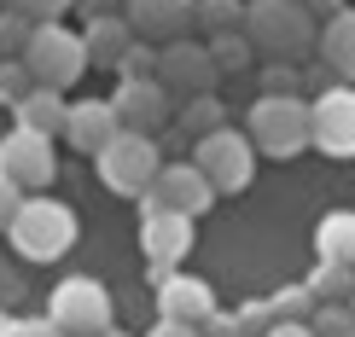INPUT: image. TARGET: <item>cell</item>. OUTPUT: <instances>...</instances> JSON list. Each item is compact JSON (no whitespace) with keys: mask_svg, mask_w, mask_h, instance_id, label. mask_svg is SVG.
Wrapping results in <instances>:
<instances>
[{"mask_svg":"<svg viewBox=\"0 0 355 337\" xmlns=\"http://www.w3.org/2000/svg\"><path fill=\"white\" fill-rule=\"evenodd\" d=\"M245 140L257 157H303L309 152V99L297 93H257V105L245 116Z\"/></svg>","mask_w":355,"mask_h":337,"instance_id":"cell-2","label":"cell"},{"mask_svg":"<svg viewBox=\"0 0 355 337\" xmlns=\"http://www.w3.org/2000/svg\"><path fill=\"white\" fill-rule=\"evenodd\" d=\"M99 337H135V331H116V326H111V331H99Z\"/></svg>","mask_w":355,"mask_h":337,"instance_id":"cell-38","label":"cell"},{"mask_svg":"<svg viewBox=\"0 0 355 337\" xmlns=\"http://www.w3.org/2000/svg\"><path fill=\"white\" fill-rule=\"evenodd\" d=\"M169 122L181 128L187 140H204V134H216V128H227V111H221V99H216V93H198V99H181Z\"/></svg>","mask_w":355,"mask_h":337,"instance_id":"cell-21","label":"cell"},{"mask_svg":"<svg viewBox=\"0 0 355 337\" xmlns=\"http://www.w3.org/2000/svg\"><path fill=\"white\" fill-rule=\"evenodd\" d=\"M204 53H210L216 76H233V70H250V58H257L245 35H210V41H204Z\"/></svg>","mask_w":355,"mask_h":337,"instance_id":"cell-24","label":"cell"},{"mask_svg":"<svg viewBox=\"0 0 355 337\" xmlns=\"http://www.w3.org/2000/svg\"><path fill=\"white\" fill-rule=\"evenodd\" d=\"M146 337H198V331H192V326H175V320H157Z\"/></svg>","mask_w":355,"mask_h":337,"instance_id":"cell-37","label":"cell"},{"mask_svg":"<svg viewBox=\"0 0 355 337\" xmlns=\"http://www.w3.org/2000/svg\"><path fill=\"white\" fill-rule=\"evenodd\" d=\"M18 203H24V192H18V186L6 181V174H0V233L12 227V215H18Z\"/></svg>","mask_w":355,"mask_h":337,"instance_id":"cell-34","label":"cell"},{"mask_svg":"<svg viewBox=\"0 0 355 337\" xmlns=\"http://www.w3.org/2000/svg\"><path fill=\"white\" fill-rule=\"evenodd\" d=\"M140 203H146V210H169V215H187V221H198V215L216 203V192L198 181V169L181 157V163H164V169H157V181L146 186V198H140Z\"/></svg>","mask_w":355,"mask_h":337,"instance_id":"cell-13","label":"cell"},{"mask_svg":"<svg viewBox=\"0 0 355 337\" xmlns=\"http://www.w3.org/2000/svg\"><path fill=\"white\" fill-rule=\"evenodd\" d=\"M245 24V0H192V29L204 35H239Z\"/></svg>","mask_w":355,"mask_h":337,"instance_id":"cell-23","label":"cell"},{"mask_svg":"<svg viewBox=\"0 0 355 337\" xmlns=\"http://www.w3.org/2000/svg\"><path fill=\"white\" fill-rule=\"evenodd\" d=\"M152 76H157V47L135 41V47L123 53V64H116V82H152Z\"/></svg>","mask_w":355,"mask_h":337,"instance_id":"cell-26","label":"cell"},{"mask_svg":"<svg viewBox=\"0 0 355 337\" xmlns=\"http://www.w3.org/2000/svg\"><path fill=\"white\" fill-rule=\"evenodd\" d=\"M0 174H6L24 198H41V192L58 181V152H53V140L12 128V134L0 140Z\"/></svg>","mask_w":355,"mask_h":337,"instance_id":"cell-9","label":"cell"},{"mask_svg":"<svg viewBox=\"0 0 355 337\" xmlns=\"http://www.w3.org/2000/svg\"><path fill=\"white\" fill-rule=\"evenodd\" d=\"M58 140H70V152H82V157H99V152L116 140V116H111V105H105V99H70Z\"/></svg>","mask_w":355,"mask_h":337,"instance_id":"cell-16","label":"cell"},{"mask_svg":"<svg viewBox=\"0 0 355 337\" xmlns=\"http://www.w3.org/2000/svg\"><path fill=\"white\" fill-rule=\"evenodd\" d=\"M6 12H18L24 24H64L70 0H6Z\"/></svg>","mask_w":355,"mask_h":337,"instance_id":"cell-28","label":"cell"},{"mask_svg":"<svg viewBox=\"0 0 355 337\" xmlns=\"http://www.w3.org/2000/svg\"><path fill=\"white\" fill-rule=\"evenodd\" d=\"M303 326H309V337H355V320H349L344 302H327V309H315Z\"/></svg>","mask_w":355,"mask_h":337,"instance_id":"cell-25","label":"cell"},{"mask_svg":"<svg viewBox=\"0 0 355 337\" xmlns=\"http://www.w3.org/2000/svg\"><path fill=\"white\" fill-rule=\"evenodd\" d=\"M303 291H309V302H315V309H327V302H349V291H355V268L315 262V268H309V280H303Z\"/></svg>","mask_w":355,"mask_h":337,"instance_id":"cell-22","label":"cell"},{"mask_svg":"<svg viewBox=\"0 0 355 337\" xmlns=\"http://www.w3.org/2000/svg\"><path fill=\"white\" fill-rule=\"evenodd\" d=\"M297 6H303L315 24H327V18H338V12H344V0H297Z\"/></svg>","mask_w":355,"mask_h":337,"instance_id":"cell-35","label":"cell"},{"mask_svg":"<svg viewBox=\"0 0 355 337\" xmlns=\"http://www.w3.org/2000/svg\"><path fill=\"white\" fill-rule=\"evenodd\" d=\"M192 169H198V181L210 186L216 198L227 192H245L250 181H257V152H250V140L239 134V128H216V134L192 140Z\"/></svg>","mask_w":355,"mask_h":337,"instance_id":"cell-6","label":"cell"},{"mask_svg":"<svg viewBox=\"0 0 355 337\" xmlns=\"http://www.w3.org/2000/svg\"><path fill=\"white\" fill-rule=\"evenodd\" d=\"M18 64L29 70V82L35 87H53V93H64V87H76L87 76V58H82V35L70 24H35L18 53Z\"/></svg>","mask_w":355,"mask_h":337,"instance_id":"cell-4","label":"cell"},{"mask_svg":"<svg viewBox=\"0 0 355 337\" xmlns=\"http://www.w3.org/2000/svg\"><path fill=\"white\" fill-rule=\"evenodd\" d=\"M123 24L146 47L192 41V0H123Z\"/></svg>","mask_w":355,"mask_h":337,"instance_id":"cell-12","label":"cell"},{"mask_svg":"<svg viewBox=\"0 0 355 337\" xmlns=\"http://www.w3.org/2000/svg\"><path fill=\"white\" fill-rule=\"evenodd\" d=\"M0 337H64L47 326V314H0Z\"/></svg>","mask_w":355,"mask_h":337,"instance_id":"cell-30","label":"cell"},{"mask_svg":"<svg viewBox=\"0 0 355 337\" xmlns=\"http://www.w3.org/2000/svg\"><path fill=\"white\" fill-rule=\"evenodd\" d=\"M262 337H309V326H303V320H268Z\"/></svg>","mask_w":355,"mask_h":337,"instance_id":"cell-36","label":"cell"},{"mask_svg":"<svg viewBox=\"0 0 355 337\" xmlns=\"http://www.w3.org/2000/svg\"><path fill=\"white\" fill-rule=\"evenodd\" d=\"M76 35H82V58H87V70H116V64H123V53L135 47V35H128V24H123V18H87Z\"/></svg>","mask_w":355,"mask_h":337,"instance_id":"cell-18","label":"cell"},{"mask_svg":"<svg viewBox=\"0 0 355 337\" xmlns=\"http://www.w3.org/2000/svg\"><path fill=\"white\" fill-rule=\"evenodd\" d=\"M47 326L64 337H99L116 326V297L99 280H87V273H70L47 297Z\"/></svg>","mask_w":355,"mask_h":337,"instance_id":"cell-5","label":"cell"},{"mask_svg":"<svg viewBox=\"0 0 355 337\" xmlns=\"http://www.w3.org/2000/svg\"><path fill=\"white\" fill-rule=\"evenodd\" d=\"M94 169H99V181L111 186L116 198H146V186L157 181V169H164V157H157V145L152 140H140V134H116L105 152L94 157Z\"/></svg>","mask_w":355,"mask_h":337,"instance_id":"cell-7","label":"cell"},{"mask_svg":"<svg viewBox=\"0 0 355 337\" xmlns=\"http://www.w3.org/2000/svg\"><path fill=\"white\" fill-rule=\"evenodd\" d=\"M29 29H35V24H24L18 12H0V58H18L24 41H29Z\"/></svg>","mask_w":355,"mask_h":337,"instance_id":"cell-32","label":"cell"},{"mask_svg":"<svg viewBox=\"0 0 355 337\" xmlns=\"http://www.w3.org/2000/svg\"><path fill=\"white\" fill-rule=\"evenodd\" d=\"M6 239H12V251H18L24 262H58V256H70V244H76V210L47 198V192L24 198L18 215H12V227H6Z\"/></svg>","mask_w":355,"mask_h":337,"instance_id":"cell-3","label":"cell"},{"mask_svg":"<svg viewBox=\"0 0 355 337\" xmlns=\"http://www.w3.org/2000/svg\"><path fill=\"white\" fill-rule=\"evenodd\" d=\"M315 53H320V64H327V76H332V82L355 87V6H344L338 18L320 24Z\"/></svg>","mask_w":355,"mask_h":337,"instance_id":"cell-17","label":"cell"},{"mask_svg":"<svg viewBox=\"0 0 355 337\" xmlns=\"http://www.w3.org/2000/svg\"><path fill=\"white\" fill-rule=\"evenodd\" d=\"M64 105H70V99H64V93H53V87H29L18 105H12V116H18L12 128H24V134H41V140H58V128H64Z\"/></svg>","mask_w":355,"mask_h":337,"instance_id":"cell-19","label":"cell"},{"mask_svg":"<svg viewBox=\"0 0 355 337\" xmlns=\"http://www.w3.org/2000/svg\"><path fill=\"white\" fill-rule=\"evenodd\" d=\"M257 87H262V93H297L303 99V70L297 64H262L257 70Z\"/></svg>","mask_w":355,"mask_h":337,"instance_id":"cell-27","label":"cell"},{"mask_svg":"<svg viewBox=\"0 0 355 337\" xmlns=\"http://www.w3.org/2000/svg\"><path fill=\"white\" fill-rule=\"evenodd\" d=\"M70 12H82V24L87 18H123V0H70Z\"/></svg>","mask_w":355,"mask_h":337,"instance_id":"cell-33","label":"cell"},{"mask_svg":"<svg viewBox=\"0 0 355 337\" xmlns=\"http://www.w3.org/2000/svg\"><path fill=\"white\" fill-rule=\"evenodd\" d=\"M29 87H35V82H29V70L18 64V58H0V105H18V99L29 93Z\"/></svg>","mask_w":355,"mask_h":337,"instance_id":"cell-29","label":"cell"},{"mask_svg":"<svg viewBox=\"0 0 355 337\" xmlns=\"http://www.w3.org/2000/svg\"><path fill=\"white\" fill-rule=\"evenodd\" d=\"M140 251H146V262H152V273H175L187 262V251H192V221L140 203Z\"/></svg>","mask_w":355,"mask_h":337,"instance_id":"cell-14","label":"cell"},{"mask_svg":"<svg viewBox=\"0 0 355 337\" xmlns=\"http://www.w3.org/2000/svg\"><path fill=\"white\" fill-rule=\"evenodd\" d=\"M344 309H349V320H355V291H349V302H344Z\"/></svg>","mask_w":355,"mask_h":337,"instance_id":"cell-39","label":"cell"},{"mask_svg":"<svg viewBox=\"0 0 355 337\" xmlns=\"http://www.w3.org/2000/svg\"><path fill=\"white\" fill-rule=\"evenodd\" d=\"M105 105L116 116V134H140V140H157L175 116V99L157 82H116V93Z\"/></svg>","mask_w":355,"mask_h":337,"instance_id":"cell-11","label":"cell"},{"mask_svg":"<svg viewBox=\"0 0 355 337\" xmlns=\"http://www.w3.org/2000/svg\"><path fill=\"white\" fill-rule=\"evenodd\" d=\"M309 314H315V302H309V291H303V285L274 291V320H309Z\"/></svg>","mask_w":355,"mask_h":337,"instance_id":"cell-31","label":"cell"},{"mask_svg":"<svg viewBox=\"0 0 355 337\" xmlns=\"http://www.w3.org/2000/svg\"><path fill=\"white\" fill-rule=\"evenodd\" d=\"M315 262L355 268V210H332V215H320V227H315Z\"/></svg>","mask_w":355,"mask_h":337,"instance_id":"cell-20","label":"cell"},{"mask_svg":"<svg viewBox=\"0 0 355 337\" xmlns=\"http://www.w3.org/2000/svg\"><path fill=\"white\" fill-rule=\"evenodd\" d=\"M216 314V291L210 280H198V273H157V320H175V326H192L198 331L204 320Z\"/></svg>","mask_w":355,"mask_h":337,"instance_id":"cell-15","label":"cell"},{"mask_svg":"<svg viewBox=\"0 0 355 337\" xmlns=\"http://www.w3.org/2000/svg\"><path fill=\"white\" fill-rule=\"evenodd\" d=\"M239 35L250 41V53L268 58V64H297L315 53L320 24L309 18L297 0H245V24Z\"/></svg>","mask_w":355,"mask_h":337,"instance_id":"cell-1","label":"cell"},{"mask_svg":"<svg viewBox=\"0 0 355 337\" xmlns=\"http://www.w3.org/2000/svg\"><path fill=\"white\" fill-rule=\"evenodd\" d=\"M164 93L181 105V99H198V93H216V64L210 53H204V41H169V47H157V76H152Z\"/></svg>","mask_w":355,"mask_h":337,"instance_id":"cell-10","label":"cell"},{"mask_svg":"<svg viewBox=\"0 0 355 337\" xmlns=\"http://www.w3.org/2000/svg\"><path fill=\"white\" fill-rule=\"evenodd\" d=\"M309 145L320 157H338V163L355 157V87L332 82L309 99Z\"/></svg>","mask_w":355,"mask_h":337,"instance_id":"cell-8","label":"cell"}]
</instances>
